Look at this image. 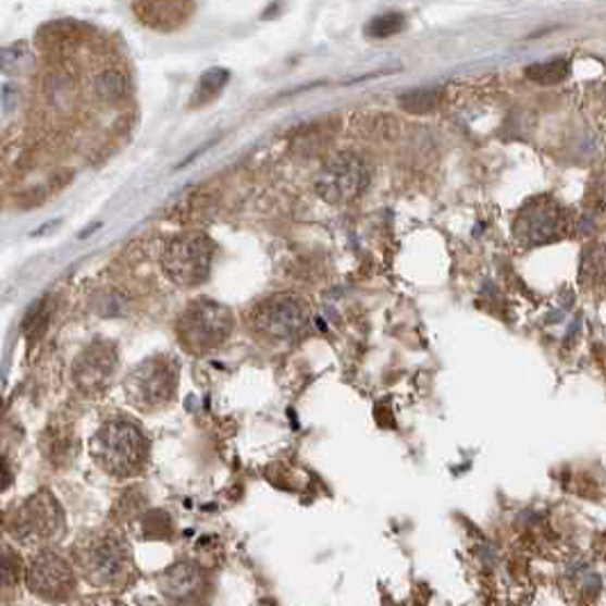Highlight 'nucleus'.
<instances>
[{
    "label": "nucleus",
    "instance_id": "f257e3e1",
    "mask_svg": "<svg viewBox=\"0 0 606 606\" xmlns=\"http://www.w3.org/2000/svg\"><path fill=\"white\" fill-rule=\"evenodd\" d=\"M71 564L89 586L103 593H119L137 579L133 549L124 533L114 529L89 531L71 549Z\"/></svg>",
    "mask_w": 606,
    "mask_h": 606
},
{
    "label": "nucleus",
    "instance_id": "f03ea898",
    "mask_svg": "<svg viewBox=\"0 0 606 606\" xmlns=\"http://www.w3.org/2000/svg\"><path fill=\"white\" fill-rule=\"evenodd\" d=\"M89 454L106 474L131 479L144 472L149 463V441L135 422L116 418L94 433Z\"/></svg>",
    "mask_w": 606,
    "mask_h": 606
},
{
    "label": "nucleus",
    "instance_id": "7ed1b4c3",
    "mask_svg": "<svg viewBox=\"0 0 606 606\" xmlns=\"http://www.w3.org/2000/svg\"><path fill=\"white\" fill-rule=\"evenodd\" d=\"M8 536L33 552L51 549L66 536V516L51 491H37L12 508L5 520Z\"/></svg>",
    "mask_w": 606,
    "mask_h": 606
},
{
    "label": "nucleus",
    "instance_id": "20e7f679",
    "mask_svg": "<svg viewBox=\"0 0 606 606\" xmlns=\"http://www.w3.org/2000/svg\"><path fill=\"white\" fill-rule=\"evenodd\" d=\"M26 581L28 591L51 604H66L78 595V572L71 564V556L60 554L55 547L33 552L26 561Z\"/></svg>",
    "mask_w": 606,
    "mask_h": 606
},
{
    "label": "nucleus",
    "instance_id": "39448f33",
    "mask_svg": "<svg viewBox=\"0 0 606 606\" xmlns=\"http://www.w3.org/2000/svg\"><path fill=\"white\" fill-rule=\"evenodd\" d=\"M178 341L189 354H206L220 345L233 331V314L212 299L191 301L178 318Z\"/></svg>",
    "mask_w": 606,
    "mask_h": 606
},
{
    "label": "nucleus",
    "instance_id": "423d86ee",
    "mask_svg": "<svg viewBox=\"0 0 606 606\" xmlns=\"http://www.w3.org/2000/svg\"><path fill=\"white\" fill-rule=\"evenodd\" d=\"M308 320L306 301L289 293L264 297L249 310V326L264 341H295L306 331Z\"/></svg>",
    "mask_w": 606,
    "mask_h": 606
},
{
    "label": "nucleus",
    "instance_id": "0eeeda50",
    "mask_svg": "<svg viewBox=\"0 0 606 606\" xmlns=\"http://www.w3.org/2000/svg\"><path fill=\"white\" fill-rule=\"evenodd\" d=\"M214 247L203 233H183L172 237L162 249V270L166 279L181 285H201L212 267Z\"/></svg>",
    "mask_w": 606,
    "mask_h": 606
},
{
    "label": "nucleus",
    "instance_id": "6e6552de",
    "mask_svg": "<svg viewBox=\"0 0 606 606\" xmlns=\"http://www.w3.org/2000/svg\"><path fill=\"white\" fill-rule=\"evenodd\" d=\"M570 217L554 197H533L522 203L514 222V237L524 249L552 245L566 237Z\"/></svg>",
    "mask_w": 606,
    "mask_h": 606
},
{
    "label": "nucleus",
    "instance_id": "1a4fd4ad",
    "mask_svg": "<svg viewBox=\"0 0 606 606\" xmlns=\"http://www.w3.org/2000/svg\"><path fill=\"white\" fill-rule=\"evenodd\" d=\"M178 387V368L172 358H149L139 362L124 381V393L139 410H156L169 404Z\"/></svg>",
    "mask_w": 606,
    "mask_h": 606
},
{
    "label": "nucleus",
    "instance_id": "9d476101",
    "mask_svg": "<svg viewBox=\"0 0 606 606\" xmlns=\"http://www.w3.org/2000/svg\"><path fill=\"white\" fill-rule=\"evenodd\" d=\"M370 178L372 172L366 158L354 151H341L322 164L318 178H314V189L326 203L341 206L358 199L368 189Z\"/></svg>",
    "mask_w": 606,
    "mask_h": 606
},
{
    "label": "nucleus",
    "instance_id": "9b49d317",
    "mask_svg": "<svg viewBox=\"0 0 606 606\" xmlns=\"http://www.w3.org/2000/svg\"><path fill=\"white\" fill-rule=\"evenodd\" d=\"M158 593L166 606H210L212 574L199 561L181 559L160 572Z\"/></svg>",
    "mask_w": 606,
    "mask_h": 606
},
{
    "label": "nucleus",
    "instance_id": "f8f14e48",
    "mask_svg": "<svg viewBox=\"0 0 606 606\" xmlns=\"http://www.w3.org/2000/svg\"><path fill=\"white\" fill-rule=\"evenodd\" d=\"M116 370V349L110 343L89 345L74 362V385L85 397H99Z\"/></svg>",
    "mask_w": 606,
    "mask_h": 606
},
{
    "label": "nucleus",
    "instance_id": "ddd939ff",
    "mask_svg": "<svg viewBox=\"0 0 606 606\" xmlns=\"http://www.w3.org/2000/svg\"><path fill=\"white\" fill-rule=\"evenodd\" d=\"M139 21L153 30H174L183 26L185 14L191 10L189 3H137L133 8Z\"/></svg>",
    "mask_w": 606,
    "mask_h": 606
},
{
    "label": "nucleus",
    "instance_id": "4468645a",
    "mask_svg": "<svg viewBox=\"0 0 606 606\" xmlns=\"http://www.w3.org/2000/svg\"><path fill=\"white\" fill-rule=\"evenodd\" d=\"M579 285L591 293L606 289V245H589L581 253Z\"/></svg>",
    "mask_w": 606,
    "mask_h": 606
},
{
    "label": "nucleus",
    "instance_id": "2eb2a0df",
    "mask_svg": "<svg viewBox=\"0 0 606 606\" xmlns=\"http://www.w3.org/2000/svg\"><path fill=\"white\" fill-rule=\"evenodd\" d=\"M91 91L99 101L114 103L128 94V78L119 69H106L91 81Z\"/></svg>",
    "mask_w": 606,
    "mask_h": 606
},
{
    "label": "nucleus",
    "instance_id": "dca6fc26",
    "mask_svg": "<svg viewBox=\"0 0 606 606\" xmlns=\"http://www.w3.org/2000/svg\"><path fill=\"white\" fill-rule=\"evenodd\" d=\"M23 577H26V564H23L21 554L14 547L0 543V589L18 586Z\"/></svg>",
    "mask_w": 606,
    "mask_h": 606
},
{
    "label": "nucleus",
    "instance_id": "f3484780",
    "mask_svg": "<svg viewBox=\"0 0 606 606\" xmlns=\"http://www.w3.org/2000/svg\"><path fill=\"white\" fill-rule=\"evenodd\" d=\"M441 101H443L441 89H433V87L413 89L399 96V106L410 114H431L441 108Z\"/></svg>",
    "mask_w": 606,
    "mask_h": 606
},
{
    "label": "nucleus",
    "instance_id": "a211bd4d",
    "mask_svg": "<svg viewBox=\"0 0 606 606\" xmlns=\"http://www.w3.org/2000/svg\"><path fill=\"white\" fill-rule=\"evenodd\" d=\"M527 78L531 83H539V85H559L568 78L570 74V62L559 58V60H549V62H539V64H531L527 66Z\"/></svg>",
    "mask_w": 606,
    "mask_h": 606
},
{
    "label": "nucleus",
    "instance_id": "6ab92c4d",
    "mask_svg": "<svg viewBox=\"0 0 606 606\" xmlns=\"http://www.w3.org/2000/svg\"><path fill=\"white\" fill-rule=\"evenodd\" d=\"M360 131L370 139L391 141L399 133V121L391 114H362Z\"/></svg>",
    "mask_w": 606,
    "mask_h": 606
},
{
    "label": "nucleus",
    "instance_id": "aec40b11",
    "mask_svg": "<svg viewBox=\"0 0 606 606\" xmlns=\"http://www.w3.org/2000/svg\"><path fill=\"white\" fill-rule=\"evenodd\" d=\"M406 26V18L404 14H397V12H391V14H381L376 18H372L368 23V37H374V39H385V37H393L397 33H401V28Z\"/></svg>",
    "mask_w": 606,
    "mask_h": 606
},
{
    "label": "nucleus",
    "instance_id": "412c9836",
    "mask_svg": "<svg viewBox=\"0 0 606 606\" xmlns=\"http://www.w3.org/2000/svg\"><path fill=\"white\" fill-rule=\"evenodd\" d=\"M586 201L589 206L599 212V214H606V169L604 172H597L591 181H589V187H586Z\"/></svg>",
    "mask_w": 606,
    "mask_h": 606
},
{
    "label": "nucleus",
    "instance_id": "4be33fe9",
    "mask_svg": "<svg viewBox=\"0 0 606 606\" xmlns=\"http://www.w3.org/2000/svg\"><path fill=\"white\" fill-rule=\"evenodd\" d=\"M14 481V470L10 466V460L0 456V493L8 491Z\"/></svg>",
    "mask_w": 606,
    "mask_h": 606
},
{
    "label": "nucleus",
    "instance_id": "5701e85b",
    "mask_svg": "<svg viewBox=\"0 0 606 606\" xmlns=\"http://www.w3.org/2000/svg\"><path fill=\"white\" fill-rule=\"evenodd\" d=\"M83 606H128V604H126V602H121L116 595L106 593V595H99V597H94V599L85 602Z\"/></svg>",
    "mask_w": 606,
    "mask_h": 606
}]
</instances>
